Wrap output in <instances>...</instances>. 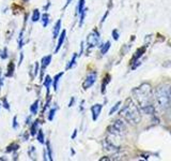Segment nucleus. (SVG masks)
<instances>
[{"instance_id":"obj_3","label":"nucleus","mask_w":171,"mask_h":161,"mask_svg":"<svg viewBox=\"0 0 171 161\" xmlns=\"http://www.w3.org/2000/svg\"><path fill=\"white\" fill-rule=\"evenodd\" d=\"M170 86L168 85H160L156 88L155 91V99L157 104L162 111H167L171 107V97H170Z\"/></svg>"},{"instance_id":"obj_25","label":"nucleus","mask_w":171,"mask_h":161,"mask_svg":"<svg viewBox=\"0 0 171 161\" xmlns=\"http://www.w3.org/2000/svg\"><path fill=\"white\" fill-rule=\"evenodd\" d=\"M56 112H57V107H52L51 110L49 111V113H48V120H54V117H55V115H56Z\"/></svg>"},{"instance_id":"obj_4","label":"nucleus","mask_w":171,"mask_h":161,"mask_svg":"<svg viewBox=\"0 0 171 161\" xmlns=\"http://www.w3.org/2000/svg\"><path fill=\"white\" fill-rule=\"evenodd\" d=\"M125 130H126V127L122 120H115L114 124L108 128V132L114 137H122L125 133Z\"/></svg>"},{"instance_id":"obj_21","label":"nucleus","mask_w":171,"mask_h":161,"mask_svg":"<svg viewBox=\"0 0 171 161\" xmlns=\"http://www.w3.org/2000/svg\"><path fill=\"white\" fill-rule=\"evenodd\" d=\"M37 141H39V143H41V144H44L45 143V138H44V133L41 129H39V131H37Z\"/></svg>"},{"instance_id":"obj_37","label":"nucleus","mask_w":171,"mask_h":161,"mask_svg":"<svg viewBox=\"0 0 171 161\" xmlns=\"http://www.w3.org/2000/svg\"><path fill=\"white\" fill-rule=\"evenodd\" d=\"M0 105H1V102H0Z\"/></svg>"},{"instance_id":"obj_11","label":"nucleus","mask_w":171,"mask_h":161,"mask_svg":"<svg viewBox=\"0 0 171 161\" xmlns=\"http://www.w3.org/2000/svg\"><path fill=\"white\" fill-rule=\"evenodd\" d=\"M63 74H64V72H60V73H58L55 75V77H54V80H52V86H54V89L58 90V87H59V82H60V80H61V77L63 76Z\"/></svg>"},{"instance_id":"obj_34","label":"nucleus","mask_w":171,"mask_h":161,"mask_svg":"<svg viewBox=\"0 0 171 161\" xmlns=\"http://www.w3.org/2000/svg\"><path fill=\"white\" fill-rule=\"evenodd\" d=\"M72 1H73V0H66V3H65V6H64V9H65V8L69 7V4H71Z\"/></svg>"},{"instance_id":"obj_5","label":"nucleus","mask_w":171,"mask_h":161,"mask_svg":"<svg viewBox=\"0 0 171 161\" xmlns=\"http://www.w3.org/2000/svg\"><path fill=\"white\" fill-rule=\"evenodd\" d=\"M100 32L97 31L96 29H94L92 32H90L89 36L87 38V43H88L89 49H92V47L96 46V45L100 43Z\"/></svg>"},{"instance_id":"obj_29","label":"nucleus","mask_w":171,"mask_h":161,"mask_svg":"<svg viewBox=\"0 0 171 161\" xmlns=\"http://www.w3.org/2000/svg\"><path fill=\"white\" fill-rule=\"evenodd\" d=\"M112 37H114V39L117 41V40H119V32H118L117 29H115L114 31H112Z\"/></svg>"},{"instance_id":"obj_28","label":"nucleus","mask_w":171,"mask_h":161,"mask_svg":"<svg viewBox=\"0 0 171 161\" xmlns=\"http://www.w3.org/2000/svg\"><path fill=\"white\" fill-rule=\"evenodd\" d=\"M0 57H1V59L7 58V49H3V51H2L1 55H0Z\"/></svg>"},{"instance_id":"obj_30","label":"nucleus","mask_w":171,"mask_h":161,"mask_svg":"<svg viewBox=\"0 0 171 161\" xmlns=\"http://www.w3.org/2000/svg\"><path fill=\"white\" fill-rule=\"evenodd\" d=\"M13 128L14 129H17V128H18V122H17V117L15 116L14 118H13Z\"/></svg>"},{"instance_id":"obj_27","label":"nucleus","mask_w":171,"mask_h":161,"mask_svg":"<svg viewBox=\"0 0 171 161\" xmlns=\"http://www.w3.org/2000/svg\"><path fill=\"white\" fill-rule=\"evenodd\" d=\"M2 106L4 107V109H7V111H10V105H9V102H7V97H3L2 98Z\"/></svg>"},{"instance_id":"obj_7","label":"nucleus","mask_w":171,"mask_h":161,"mask_svg":"<svg viewBox=\"0 0 171 161\" xmlns=\"http://www.w3.org/2000/svg\"><path fill=\"white\" fill-rule=\"evenodd\" d=\"M102 109H103V105L100 104V103H96V104L92 105L91 106V113H92V119L94 122H96L97 118L100 117V114L102 112Z\"/></svg>"},{"instance_id":"obj_36","label":"nucleus","mask_w":171,"mask_h":161,"mask_svg":"<svg viewBox=\"0 0 171 161\" xmlns=\"http://www.w3.org/2000/svg\"><path fill=\"white\" fill-rule=\"evenodd\" d=\"M73 102H75V99H74V98H72V99H71V102H70V104H69V106H70V107H71L72 105H73Z\"/></svg>"},{"instance_id":"obj_24","label":"nucleus","mask_w":171,"mask_h":161,"mask_svg":"<svg viewBox=\"0 0 171 161\" xmlns=\"http://www.w3.org/2000/svg\"><path fill=\"white\" fill-rule=\"evenodd\" d=\"M120 105H121V102H117L115 103V104L114 105V106H112V109L109 111V115H114L115 112H117L118 110H119V107H120Z\"/></svg>"},{"instance_id":"obj_6","label":"nucleus","mask_w":171,"mask_h":161,"mask_svg":"<svg viewBox=\"0 0 171 161\" xmlns=\"http://www.w3.org/2000/svg\"><path fill=\"white\" fill-rule=\"evenodd\" d=\"M96 79H97V73L95 71H92L90 73H88V75L86 76V79L82 83V88L85 90L89 89L90 87H92L94 85V83L96 82Z\"/></svg>"},{"instance_id":"obj_26","label":"nucleus","mask_w":171,"mask_h":161,"mask_svg":"<svg viewBox=\"0 0 171 161\" xmlns=\"http://www.w3.org/2000/svg\"><path fill=\"white\" fill-rule=\"evenodd\" d=\"M7 76H12L13 75V72H14V64L13 62H11V64L9 65V67H7Z\"/></svg>"},{"instance_id":"obj_19","label":"nucleus","mask_w":171,"mask_h":161,"mask_svg":"<svg viewBox=\"0 0 171 161\" xmlns=\"http://www.w3.org/2000/svg\"><path fill=\"white\" fill-rule=\"evenodd\" d=\"M31 19L33 23H37V21H40L41 19V13H40V11L37 9H36L33 11V13H32V16H31Z\"/></svg>"},{"instance_id":"obj_14","label":"nucleus","mask_w":171,"mask_h":161,"mask_svg":"<svg viewBox=\"0 0 171 161\" xmlns=\"http://www.w3.org/2000/svg\"><path fill=\"white\" fill-rule=\"evenodd\" d=\"M110 46H111V43H110L109 41H107L106 43H104L100 46V54L102 55H105L106 53L109 51V49H110Z\"/></svg>"},{"instance_id":"obj_18","label":"nucleus","mask_w":171,"mask_h":161,"mask_svg":"<svg viewBox=\"0 0 171 161\" xmlns=\"http://www.w3.org/2000/svg\"><path fill=\"white\" fill-rule=\"evenodd\" d=\"M39 104H40L39 100H37V101L34 102L33 104L31 105V106H30V113H31L32 115L37 114V110H39Z\"/></svg>"},{"instance_id":"obj_1","label":"nucleus","mask_w":171,"mask_h":161,"mask_svg":"<svg viewBox=\"0 0 171 161\" xmlns=\"http://www.w3.org/2000/svg\"><path fill=\"white\" fill-rule=\"evenodd\" d=\"M133 94L142 112L149 115L154 114V92L150 84L145 83L140 85L133 90Z\"/></svg>"},{"instance_id":"obj_23","label":"nucleus","mask_w":171,"mask_h":161,"mask_svg":"<svg viewBox=\"0 0 171 161\" xmlns=\"http://www.w3.org/2000/svg\"><path fill=\"white\" fill-rule=\"evenodd\" d=\"M109 80H110V76L109 75H106V77L104 79V82H103V84H102V92L103 94L105 92V89H106V86H107L108 83H109Z\"/></svg>"},{"instance_id":"obj_9","label":"nucleus","mask_w":171,"mask_h":161,"mask_svg":"<svg viewBox=\"0 0 171 161\" xmlns=\"http://www.w3.org/2000/svg\"><path fill=\"white\" fill-rule=\"evenodd\" d=\"M65 37H66V31H65V30H63V31L61 32V34L59 36V39H58L57 46H56V49H55V53H56V54L60 51L61 46L63 45V42H64V40H65Z\"/></svg>"},{"instance_id":"obj_17","label":"nucleus","mask_w":171,"mask_h":161,"mask_svg":"<svg viewBox=\"0 0 171 161\" xmlns=\"http://www.w3.org/2000/svg\"><path fill=\"white\" fill-rule=\"evenodd\" d=\"M37 131H39V122H34L31 125V130H30V134L31 135H37Z\"/></svg>"},{"instance_id":"obj_2","label":"nucleus","mask_w":171,"mask_h":161,"mask_svg":"<svg viewBox=\"0 0 171 161\" xmlns=\"http://www.w3.org/2000/svg\"><path fill=\"white\" fill-rule=\"evenodd\" d=\"M120 115L122 117L125 118V120H127L130 124L137 125L141 120V115H140L139 109L137 107V105L135 104L134 101L132 99H127L125 105L123 106V109L120 112Z\"/></svg>"},{"instance_id":"obj_33","label":"nucleus","mask_w":171,"mask_h":161,"mask_svg":"<svg viewBox=\"0 0 171 161\" xmlns=\"http://www.w3.org/2000/svg\"><path fill=\"white\" fill-rule=\"evenodd\" d=\"M76 135H77V130H74V132H73V134H72V140H74L75 138H76Z\"/></svg>"},{"instance_id":"obj_22","label":"nucleus","mask_w":171,"mask_h":161,"mask_svg":"<svg viewBox=\"0 0 171 161\" xmlns=\"http://www.w3.org/2000/svg\"><path fill=\"white\" fill-rule=\"evenodd\" d=\"M45 152L47 153L46 154V157H48L47 159H49L50 161L52 160V152H51V147H50V143L49 142H47V148H46V150Z\"/></svg>"},{"instance_id":"obj_20","label":"nucleus","mask_w":171,"mask_h":161,"mask_svg":"<svg viewBox=\"0 0 171 161\" xmlns=\"http://www.w3.org/2000/svg\"><path fill=\"white\" fill-rule=\"evenodd\" d=\"M85 3H86V0H79L78 6H77V14H80L86 9Z\"/></svg>"},{"instance_id":"obj_32","label":"nucleus","mask_w":171,"mask_h":161,"mask_svg":"<svg viewBox=\"0 0 171 161\" xmlns=\"http://www.w3.org/2000/svg\"><path fill=\"white\" fill-rule=\"evenodd\" d=\"M37 72H39V62H36V70H34V75H37Z\"/></svg>"},{"instance_id":"obj_10","label":"nucleus","mask_w":171,"mask_h":161,"mask_svg":"<svg viewBox=\"0 0 171 161\" xmlns=\"http://www.w3.org/2000/svg\"><path fill=\"white\" fill-rule=\"evenodd\" d=\"M50 61H51V55H47V56L43 57L42 60H41V71L42 72L49 66Z\"/></svg>"},{"instance_id":"obj_35","label":"nucleus","mask_w":171,"mask_h":161,"mask_svg":"<svg viewBox=\"0 0 171 161\" xmlns=\"http://www.w3.org/2000/svg\"><path fill=\"white\" fill-rule=\"evenodd\" d=\"M22 58H24V54H21V58H19V62H18V65H21L22 64Z\"/></svg>"},{"instance_id":"obj_16","label":"nucleus","mask_w":171,"mask_h":161,"mask_svg":"<svg viewBox=\"0 0 171 161\" xmlns=\"http://www.w3.org/2000/svg\"><path fill=\"white\" fill-rule=\"evenodd\" d=\"M41 22H42V25L43 27H47L49 24V15L47 13H44L41 16Z\"/></svg>"},{"instance_id":"obj_8","label":"nucleus","mask_w":171,"mask_h":161,"mask_svg":"<svg viewBox=\"0 0 171 161\" xmlns=\"http://www.w3.org/2000/svg\"><path fill=\"white\" fill-rule=\"evenodd\" d=\"M103 147L106 152H109V153H115L118 152V147L115 146L114 143L109 140H104L103 141Z\"/></svg>"},{"instance_id":"obj_15","label":"nucleus","mask_w":171,"mask_h":161,"mask_svg":"<svg viewBox=\"0 0 171 161\" xmlns=\"http://www.w3.org/2000/svg\"><path fill=\"white\" fill-rule=\"evenodd\" d=\"M52 84V80L51 77L49 76V75H47L46 77H45V80H44V86L46 87L47 89V95L49 94V89H50V85Z\"/></svg>"},{"instance_id":"obj_31","label":"nucleus","mask_w":171,"mask_h":161,"mask_svg":"<svg viewBox=\"0 0 171 161\" xmlns=\"http://www.w3.org/2000/svg\"><path fill=\"white\" fill-rule=\"evenodd\" d=\"M2 85H3V76H2V72L0 71V90H1Z\"/></svg>"},{"instance_id":"obj_13","label":"nucleus","mask_w":171,"mask_h":161,"mask_svg":"<svg viewBox=\"0 0 171 161\" xmlns=\"http://www.w3.org/2000/svg\"><path fill=\"white\" fill-rule=\"evenodd\" d=\"M77 57H78V55L77 54H74L72 56V59L69 61V64L66 65V67H65V71H69V70H71L73 67L75 66V64H76V59H77Z\"/></svg>"},{"instance_id":"obj_12","label":"nucleus","mask_w":171,"mask_h":161,"mask_svg":"<svg viewBox=\"0 0 171 161\" xmlns=\"http://www.w3.org/2000/svg\"><path fill=\"white\" fill-rule=\"evenodd\" d=\"M61 30V21H58L54 26V30H52V38L54 39H57L58 36H59V32Z\"/></svg>"}]
</instances>
